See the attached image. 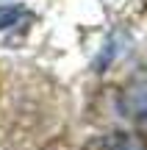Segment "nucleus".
<instances>
[{
    "label": "nucleus",
    "mask_w": 147,
    "mask_h": 150,
    "mask_svg": "<svg viewBox=\"0 0 147 150\" xmlns=\"http://www.w3.org/2000/svg\"><path fill=\"white\" fill-rule=\"evenodd\" d=\"M120 111L122 117L147 125V81H133L120 92Z\"/></svg>",
    "instance_id": "nucleus-1"
},
{
    "label": "nucleus",
    "mask_w": 147,
    "mask_h": 150,
    "mask_svg": "<svg viewBox=\"0 0 147 150\" xmlns=\"http://www.w3.org/2000/svg\"><path fill=\"white\" fill-rule=\"evenodd\" d=\"M97 150H147V142L139 134H108L97 142Z\"/></svg>",
    "instance_id": "nucleus-2"
},
{
    "label": "nucleus",
    "mask_w": 147,
    "mask_h": 150,
    "mask_svg": "<svg viewBox=\"0 0 147 150\" xmlns=\"http://www.w3.org/2000/svg\"><path fill=\"white\" fill-rule=\"evenodd\" d=\"M122 45H125V36H120V33H117V36H111L108 42H106L103 53H100V56H97V61H94V70H97V72H103L106 67H108L111 61H114L117 56L122 53Z\"/></svg>",
    "instance_id": "nucleus-3"
},
{
    "label": "nucleus",
    "mask_w": 147,
    "mask_h": 150,
    "mask_svg": "<svg viewBox=\"0 0 147 150\" xmlns=\"http://www.w3.org/2000/svg\"><path fill=\"white\" fill-rule=\"evenodd\" d=\"M20 17H25V8H20V6H0V31L17 25Z\"/></svg>",
    "instance_id": "nucleus-4"
}]
</instances>
